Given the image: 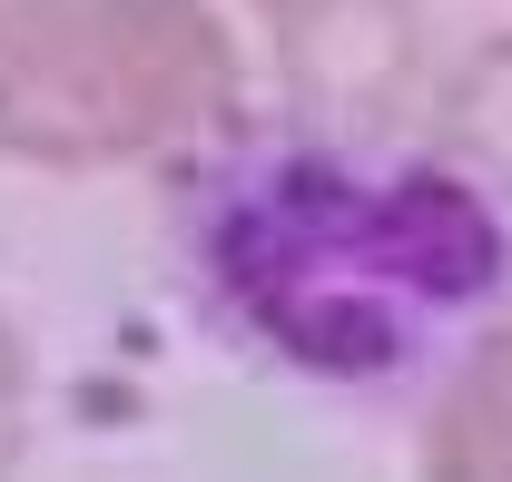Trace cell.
I'll return each instance as SVG.
<instances>
[{
	"label": "cell",
	"mask_w": 512,
	"mask_h": 482,
	"mask_svg": "<svg viewBox=\"0 0 512 482\" xmlns=\"http://www.w3.org/2000/svg\"><path fill=\"white\" fill-rule=\"evenodd\" d=\"M424 473L434 482H512V325L483 335L473 364L444 384L424 423Z\"/></svg>",
	"instance_id": "cell-3"
},
{
	"label": "cell",
	"mask_w": 512,
	"mask_h": 482,
	"mask_svg": "<svg viewBox=\"0 0 512 482\" xmlns=\"http://www.w3.org/2000/svg\"><path fill=\"white\" fill-rule=\"evenodd\" d=\"M217 276L296 364L375 374L503 276V227L444 168L355 178L335 158H276L227 197Z\"/></svg>",
	"instance_id": "cell-1"
},
{
	"label": "cell",
	"mask_w": 512,
	"mask_h": 482,
	"mask_svg": "<svg viewBox=\"0 0 512 482\" xmlns=\"http://www.w3.org/2000/svg\"><path fill=\"white\" fill-rule=\"evenodd\" d=\"M237 50L207 0H0V148L119 168L227 109Z\"/></svg>",
	"instance_id": "cell-2"
},
{
	"label": "cell",
	"mask_w": 512,
	"mask_h": 482,
	"mask_svg": "<svg viewBox=\"0 0 512 482\" xmlns=\"http://www.w3.org/2000/svg\"><path fill=\"white\" fill-rule=\"evenodd\" d=\"M444 138L473 168L512 178V40H483L463 60V79H453V99H444Z\"/></svg>",
	"instance_id": "cell-4"
},
{
	"label": "cell",
	"mask_w": 512,
	"mask_h": 482,
	"mask_svg": "<svg viewBox=\"0 0 512 482\" xmlns=\"http://www.w3.org/2000/svg\"><path fill=\"white\" fill-rule=\"evenodd\" d=\"M20 404H30V364H20V335L0 325V463L20 453Z\"/></svg>",
	"instance_id": "cell-5"
}]
</instances>
